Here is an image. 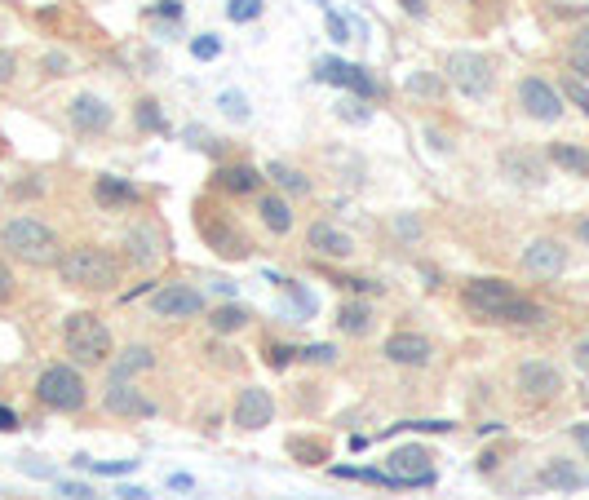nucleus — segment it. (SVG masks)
Masks as SVG:
<instances>
[{"label":"nucleus","instance_id":"f257e3e1","mask_svg":"<svg viewBox=\"0 0 589 500\" xmlns=\"http://www.w3.org/2000/svg\"><path fill=\"white\" fill-rule=\"evenodd\" d=\"M461 301L484 324H541L545 319V310L536 301L519 297L505 279H470L461 288Z\"/></svg>","mask_w":589,"mask_h":500},{"label":"nucleus","instance_id":"f03ea898","mask_svg":"<svg viewBox=\"0 0 589 500\" xmlns=\"http://www.w3.org/2000/svg\"><path fill=\"white\" fill-rule=\"evenodd\" d=\"M0 248L23 262V266H58L63 262V239L49 231L40 217H9L0 231Z\"/></svg>","mask_w":589,"mask_h":500},{"label":"nucleus","instance_id":"7ed1b4c3","mask_svg":"<svg viewBox=\"0 0 589 500\" xmlns=\"http://www.w3.org/2000/svg\"><path fill=\"white\" fill-rule=\"evenodd\" d=\"M58 279L67 288H85V293H106L120 284V262L98 248V244H75L71 253H63L58 262Z\"/></svg>","mask_w":589,"mask_h":500},{"label":"nucleus","instance_id":"20e7f679","mask_svg":"<svg viewBox=\"0 0 589 500\" xmlns=\"http://www.w3.org/2000/svg\"><path fill=\"white\" fill-rule=\"evenodd\" d=\"M63 345H67V355L75 364H111V328H106L98 315H89V310H75L67 315V324H63Z\"/></svg>","mask_w":589,"mask_h":500},{"label":"nucleus","instance_id":"39448f33","mask_svg":"<svg viewBox=\"0 0 589 500\" xmlns=\"http://www.w3.org/2000/svg\"><path fill=\"white\" fill-rule=\"evenodd\" d=\"M35 399L45 403L49 412H80L85 399H89V385H85V376L75 367L49 364L35 376Z\"/></svg>","mask_w":589,"mask_h":500},{"label":"nucleus","instance_id":"423d86ee","mask_svg":"<svg viewBox=\"0 0 589 500\" xmlns=\"http://www.w3.org/2000/svg\"><path fill=\"white\" fill-rule=\"evenodd\" d=\"M444 75H448L452 89H456V94H465V98H487V94H492V85H496V71H492V63H487L484 54H470V49H456V54H448Z\"/></svg>","mask_w":589,"mask_h":500},{"label":"nucleus","instance_id":"0eeeda50","mask_svg":"<svg viewBox=\"0 0 589 500\" xmlns=\"http://www.w3.org/2000/svg\"><path fill=\"white\" fill-rule=\"evenodd\" d=\"M519 106L527 120H541V125H554L563 120V94H558L554 85H545L541 75H527L519 80Z\"/></svg>","mask_w":589,"mask_h":500},{"label":"nucleus","instance_id":"6e6552de","mask_svg":"<svg viewBox=\"0 0 589 500\" xmlns=\"http://www.w3.org/2000/svg\"><path fill=\"white\" fill-rule=\"evenodd\" d=\"M151 310L160 319H200L205 315V293H195L191 284H165L151 293Z\"/></svg>","mask_w":589,"mask_h":500},{"label":"nucleus","instance_id":"1a4fd4ad","mask_svg":"<svg viewBox=\"0 0 589 500\" xmlns=\"http://www.w3.org/2000/svg\"><path fill=\"white\" fill-rule=\"evenodd\" d=\"M67 120H71L75 134L98 137V134H106V129L115 125V111H111V102L98 98V94H75L71 106H67Z\"/></svg>","mask_w":589,"mask_h":500},{"label":"nucleus","instance_id":"9d476101","mask_svg":"<svg viewBox=\"0 0 589 500\" xmlns=\"http://www.w3.org/2000/svg\"><path fill=\"white\" fill-rule=\"evenodd\" d=\"M519 395L527 403H550L563 395V372L545 359H527L519 364Z\"/></svg>","mask_w":589,"mask_h":500},{"label":"nucleus","instance_id":"9b49d317","mask_svg":"<svg viewBox=\"0 0 589 500\" xmlns=\"http://www.w3.org/2000/svg\"><path fill=\"white\" fill-rule=\"evenodd\" d=\"M523 270L536 275V279H558L567 270V248L558 239H550V235H541V239H532L523 248Z\"/></svg>","mask_w":589,"mask_h":500},{"label":"nucleus","instance_id":"f8f14e48","mask_svg":"<svg viewBox=\"0 0 589 500\" xmlns=\"http://www.w3.org/2000/svg\"><path fill=\"white\" fill-rule=\"evenodd\" d=\"M103 407L111 416H155V403L146 399L134 381H120V376H111L103 385Z\"/></svg>","mask_w":589,"mask_h":500},{"label":"nucleus","instance_id":"ddd939ff","mask_svg":"<svg viewBox=\"0 0 589 500\" xmlns=\"http://www.w3.org/2000/svg\"><path fill=\"white\" fill-rule=\"evenodd\" d=\"M271 416H275V399H271L262 385H244L240 399H235V425L248 434H257L271 425Z\"/></svg>","mask_w":589,"mask_h":500},{"label":"nucleus","instance_id":"4468645a","mask_svg":"<svg viewBox=\"0 0 589 500\" xmlns=\"http://www.w3.org/2000/svg\"><path fill=\"white\" fill-rule=\"evenodd\" d=\"M125 248H129V257H134V266H155V262H165V253H169V244H165V235L160 226H151V222H138V226H129L125 231Z\"/></svg>","mask_w":589,"mask_h":500},{"label":"nucleus","instance_id":"2eb2a0df","mask_svg":"<svg viewBox=\"0 0 589 500\" xmlns=\"http://www.w3.org/2000/svg\"><path fill=\"white\" fill-rule=\"evenodd\" d=\"M382 355L399 367H425L430 359H434V345H430L421 333H394V336H385Z\"/></svg>","mask_w":589,"mask_h":500},{"label":"nucleus","instance_id":"dca6fc26","mask_svg":"<svg viewBox=\"0 0 589 500\" xmlns=\"http://www.w3.org/2000/svg\"><path fill=\"white\" fill-rule=\"evenodd\" d=\"M306 244H311L319 257H328V262H350L354 257V239L342 226H333V222H311Z\"/></svg>","mask_w":589,"mask_h":500},{"label":"nucleus","instance_id":"f3484780","mask_svg":"<svg viewBox=\"0 0 589 500\" xmlns=\"http://www.w3.org/2000/svg\"><path fill=\"white\" fill-rule=\"evenodd\" d=\"M430 452L425 447H399V452H390L385 456V469L390 474H399V478H408L413 487H421V483H434V469H430Z\"/></svg>","mask_w":589,"mask_h":500},{"label":"nucleus","instance_id":"a211bd4d","mask_svg":"<svg viewBox=\"0 0 589 500\" xmlns=\"http://www.w3.org/2000/svg\"><path fill=\"white\" fill-rule=\"evenodd\" d=\"M94 200H98V208H103V213H125V208H138L142 195H138V186H134V182L103 173V177L94 182Z\"/></svg>","mask_w":589,"mask_h":500},{"label":"nucleus","instance_id":"6ab92c4d","mask_svg":"<svg viewBox=\"0 0 589 500\" xmlns=\"http://www.w3.org/2000/svg\"><path fill=\"white\" fill-rule=\"evenodd\" d=\"M536 478H541V487H550V492H581V487L589 483L585 474H581V469L572 465V461H563V456H554V461H545Z\"/></svg>","mask_w":589,"mask_h":500},{"label":"nucleus","instance_id":"aec40b11","mask_svg":"<svg viewBox=\"0 0 589 500\" xmlns=\"http://www.w3.org/2000/svg\"><path fill=\"white\" fill-rule=\"evenodd\" d=\"M155 367V350L151 345H125L120 355H111V376H120V381H129V376H138V372H151Z\"/></svg>","mask_w":589,"mask_h":500},{"label":"nucleus","instance_id":"412c9836","mask_svg":"<svg viewBox=\"0 0 589 500\" xmlns=\"http://www.w3.org/2000/svg\"><path fill=\"white\" fill-rule=\"evenodd\" d=\"M200 231H205V239L222 253V257H248V239L244 235H235L226 222H213V217H200Z\"/></svg>","mask_w":589,"mask_h":500},{"label":"nucleus","instance_id":"4be33fe9","mask_svg":"<svg viewBox=\"0 0 589 500\" xmlns=\"http://www.w3.org/2000/svg\"><path fill=\"white\" fill-rule=\"evenodd\" d=\"M501 168H505V177H514L519 186H541V182H545V165H541L536 155H527V151H510V155L501 160Z\"/></svg>","mask_w":589,"mask_h":500},{"label":"nucleus","instance_id":"5701e85b","mask_svg":"<svg viewBox=\"0 0 589 500\" xmlns=\"http://www.w3.org/2000/svg\"><path fill=\"white\" fill-rule=\"evenodd\" d=\"M337 328L346 336H368L373 333V305H364V301H346L342 310H337Z\"/></svg>","mask_w":589,"mask_h":500},{"label":"nucleus","instance_id":"b1692460","mask_svg":"<svg viewBox=\"0 0 589 500\" xmlns=\"http://www.w3.org/2000/svg\"><path fill=\"white\" fill-rule=\"evenodd\" d=\"M257 213H262L266 231H275V235L293 231V208H288V200H279V195H262V200H257Z\"/></svg>","mask_w":589,"mask_h":500},{"label":"nucleus","instance_id":"393cba45","mask_svg":"<svg viewBox=\"0 0 589 500\" xmlns=\"http://www.w3.org/2000/svg\"><path fill=\"white\" fill-rule=\"evenodd\" d=\"M550 160H554L563 173H576V177H585L589 173V151L572 146V142H554V146H550Z\"/></svg>","mask_w":589,"mask_h":500},{"label":"nucleus","instance_id":"a878e982","mask_svg":"<svg viewBox=\"0 0 589 500\" xmlns=\"http://www.w3.org/2000/svg\"><path fill=\"white\" fill-rule=\"evenodd\" d=\"M266 177H275L279 186H284V191H288V195H311L314 186H311V177H306V173H302V168H293V165H271L266 168Z\"/></svg>","mask_w":589,"mask_h":500},{"label":"nucleus","instance_id":"bb28decb","mask_svg":"<svg viewBox=\"0 0 589 500\" xmlns=\"http://www.w3.org/2000/svg\"><path fill=\"white\" fill-rule=\"evenodd\" d=\"M248 324V310L244 305H222V310H208V328L213 333H240Z\"/></svg>","mask_w":589,"mask_h":500},{"label":"nucleus","instance_id":"cd10ccee","mask_svg":"<svg viewBox=\"0 0 589 500\" xmlns=\"http://www.w3.org/2000/svg\"><path fill=\"white\" fill-rule=\"evenodd\" d=\"M217 177H222V186H226V191H240V195H248V191H257V182H262V177H257V168H248V165H231V168H222Z\"/></svg>","mask_w":589,"mask_h":500},{"label":"nucleus","instance_id":"c85d7f7f","mask_svg":"<svg viewBox=\"0 0 589 500\" xmlns=\"http://www.w3.org/2000/svg\"><path fill=\"white\" fill-rule=\"evenodd\" d=\"M408 94L439 102V98H444V80H439V75H430V71H416V75H408Z\"/></svg>","mask_w":589,"mask_h":500},{"label":"nucleus","instance_id":"c756f323","mask_svg":"<svg viewBox=\"0 0 589 500\" xmlns=\"http://www.w3.org/2000/svg\"><path fill=\"white\" fill-rule=\"evenodd\" d=\"M572 75L589 80V27H581L572 35Z\"/></svg>","mask_w":589,"mask_h":500},{"label":"nucleus","instance_id":"7c9ffc66","mask_svg":"<svg viewBox=\"0 0 589 500\" xmlns=\"http://www.w3.org/2000/svg\"><path fill=\"white\" fill-rule=\"evenodd\" d=\"M134 120H138L142 129H151V134H160V129H165V115H160V102H151V98H142L138 106H134Z\"/></svg>","mask_w":589,"mask_h":500},{"label":"nucleus","instance_id":"2f4dec72","mask_svg":"<svg viewBox=\"0 0 589 500\" xmlns=\"http://www.w3.org/2000/svg\"><path fill=\"white\" fill-rule=\"evenodd\" d=\"M217 106H222L226 120H248V98H244L240 89H226V94L217 98Z\"/></svg>","mask_w":589,"mask_h":500},{"label":"nucleus","instance_id":"473e14b6","mask_svg":"<svg viewBox=\"0 0 589 500\" xmlns=\"http://www.w3.org/2000/svg\"><path fill=\"white\" fill-rule=\"evenodd\" d=\"M346 89H354L359 98H377V94H382V85H377V80H373V75H368V71H364V67H350Z\"/></svg>","mask_w":589,"mask_h":500},{"label":"nucleus","instance_id":"72a5a7b5","mask_svg":"<svg viewBox=\"0 0 589 500\" xmlns=\"http://www.w3.org/2000/svg\"><path fill=\"white\" fill-rule=\"evenodd\" d=\"M314 75H319V80H328V85H346L350 67H346V63H337V58H319V63H314Z\"/></svg>","mask_w":589,"mask_h":500},{"label":"nucleus","instance_id":"f704fd0d","mask_svg":"<svg viewBox=\"0 0 589 500\" xmlns=\"http://www.w3.org/2000/svg\"><path fill=\"white\" fill-rule=\"evenodd\" d=\"M563 98H572L589 115V89L581 85V75H567V80H563Z\"/></svg>","mask_w":589,"mask_h":500},{"label":"nucleus","instance_id":"c9c22d12","mask_svg":"<svg viewBox=\"0 0 589 500\" xmlns=\"http://www.w3.org/2000/svg\"><path fill=\"white\" fill-rule=\"evenodd\" d=\"M226 14H231V23H248V18H257V14H262V0H231V5H226Z\"/></svg>","mask_w":589,"mask_h":500},{"label":"nucleus","instance_id":"e433bc0d","mask_svg":"<svg viewBox=\"0 0 589 500\" xmlns=\"http://www.w3.org/2000/svg\"><path fill=\"white\" fill-rule=\"evenodd\" d=\"M40 71H45V75H67L71 58L63 54V49H54V54H45V58H40Z\"/></svg>","mask_w":589,"mask_h":500},{"label":"nucleus","instance_id":"4c0bfd02","mask_svg":"<svg viewBox=\"0 0 589 500\" xmlns=\"http://www.w3.org/2000/svg\"><path fill=\"white\" fill-rule=\"evenodd\" d=\"M293 456H306V461H302V465H319V461H324V443H302V438H293Z\"/></svg>","mask_w":589,"mask_h":500},{"label":"nucleus","instance_id":"58836bf2","mask_svg":"<svg viewBox=\"0 0 589 500\" xmlns=\"http://www.w3.org/2000/svg\"><path fill=\"white\" fill-rule=\"evenodd\" d=\"M191 54H195L200 63H205V58H217V54H222V40H217V35H200V40L191 45Z\"/></svg>","mask_w":589,"mask_h":500},{"label":"nucleus","instance_id":"ea45409f","mask_svg":"<svg viewBox=\"0 0 589 500\" xmlns=\"http://www.w3.org/2000/svg\"><path fill=\"white\" fill-rule=\"evenodd\" d=\"M80 465H89L94 474H129L138 461H106V465H103V461H85V456H80Z\"/></svg>","mask_w":589,"mask_h":500},{"label":"nucleus","instance_id":"a19ab883","mask_svg":"<svg viewBox=\"0 0 589 500\" xmlns=\"http://www.w3.org/2000/svg\"><path fill=\"white\" fill-rule=\"evenodd\" d=\"M293 359H297V350H293V345H271V350H266V364L275 367V372H279V367H288Z\"/></svg>","mask_w":589,"mask_h":500},{"label":"nucleus","instance_id":"79ce46f5","mask_svg":"<svg viewBox=\"0 0 589 500\" xmlns=\"http://www.w3.org/2000/svg\"><path fill=\"white\" fill-rule=\"evenodd\" d=\"M14 75H18V58H14L9 49H0V89L14 85Z\"/></svg>","mask_w":589,"mask_h":500},{"label":"nucleus","instance_id":"37998d69","mask_svg":"<svg viewBox=\"0 0 589 500\" xmlns=\"http://www.w3.org/2000/svg\"><path fill=\"white\" fill-rule=\"evenodd\" d=\"M302 359H311V364H333V359H337V350H333V345H306V350H302Z\"/></svg>","mask_w":589,"mask_h":500},{"label":"nucleus","instance_id":"c03bdc74","mask_svg":"<svg viewBox=\"0 0 589 500\" xmlns=\"http://www.w3.org/2000/svg\"><path fill=\"white\" fill-rule=\"evenodd\" d=\"M58 492H63L67 500H94V487H85V483H67V478L58 483Z\"/></svg>","mask_w":589,"mask_h":500},{"label":"nucleus","instance_id":"a18cd8bd","mask_svg":"<svg viewBox=\"0 0 589 500\" xmlns=\"http://www.w3.org/2000/svg\"><path fill=\"white\" fill-rule=\"evenodd\" d=\"M572 364H576V367H581V372L589 376V336H581V341L572 345Z\"/></svg>","mask_w":589,"mask_h":500},{"label":"nucleus","instance_id":"49530a36","mask_svg":"<svg viewBox=\"0 0 589 500\" xmlns=\"http://www.w3.org/2000/svg\"><path fill=\"white\" fill-rule=\"evenodd\" d=\"M14 284H18V279H14V270H9L5 262H0V305H5V301L14 297Z\"/></svg>","mask_w":589,"mask_h":500},{"label":"nucleus","instance_id":"de8ad7c7","mask_svg":"<svg viewBox=\"0 0 589 500\" xmlns=\"http://www.w3.org/2000/svg\"><path fill=\"white\" fill-rule=\"evenodd\" d=\"M328 35H333L337 45H342V40H350V35H346V23H342L337 14H328Z\"/></svg>","mask_w":589,"mask_h":500},{"label":"nucleus","instance_id":"09e8293b","mask_svg":"<svg viewBox=\"0 0 589 500\" xmlns=\"http://www.w3.org/2000/svg\"><path fill=\"white\" fill-rule=\"evenodd\" d=\"M14 430H18V416H14V412L0 403V434H14Z\"/></svg>","mask_w":589,"mask_h":500},{"label":"nucleus","instance_id":"8fccbe9b","mask_svg":"<svg viewBox=\"0 0 589 500\" xmlns=\"http://www.w3.org/2000/svg\"><path fill=\"white\" fill-rule=\"evenodd\" d=\"M169 487H177V492H191V487H195V478H191V474H169Z\"/></svg>","mask_w":589,"mask_h":500},{"label":"nucleus","instance_id":"3c124183","mask_svg":"<svg viewBox=\"0 0 589 500\" xmlns=\"http://www.w3.org/2000/svg\"><path fill=\"white\" fill-rule=\"evenodd\" d=\"M572 438L585 447V456H589V421H581V425H572Z\"/></svg>","mask_w":589,"mask_h":500},{"label":"nucleus","instance_id":"603ef678","mask_svg":"<svg viewBox=\"0 0 589 500\" xmlns=\"http://www.w3.org/2000/svg\"><path fill=\"white\" fill-rule=\"evenodd\" d=\"M394 231H399V235H421V226H416L413 217H399V222H394Z\"/></svg>","mask_w":589,"mask_h":500},{"label":"nucleus","instance_id":"864d4df0","mask_svg":"<svg viewBox=\"0 0 589 500\" xmlns=\"http://www.w3.org/2000/svg\"><path fill=\"white\" fill-rule=\"evenodd\" d=\"M115 496H120V500H146V492H142V487H120Z\"/></svg>","mask_w":589,"mask_h":500},{"label":"nucleus","instance_id":"5fc2aeb1","mask_svg":"<svg viewBox=\"0 0 589 500\" xmlns=\"http://www.w3.org/2000/svg\"><path fill=\"white\" fill-rule=\"evenodd\" d=\"M155 14H165V18H182V5H177V0H169V5H160Z\"/></svg>","mask_w":589,"mask_h":500},{"label":"nucleus","instance_id":"6e6d98bb","mask_svg":"<svg viewBox=\"0 0 589 500\" xmlns=\"http://www.w3.org/2000/svg\"><path fill=\"white\" fill-rule=\"evenodd\" d=\"M576 239L589 248V217H581V222H576Z\"/></svg>","mask_w":589,"mask_h":500},{"label":"nucleus","instance_id":"4d7b16f0","mask_svg":"<svg viewBox=\"0 0 589 500\" xmlns=\"http://www.w3.org/2000/svg\"><path fill=\"white\" fill-rule=\"evenodd\" d=\"M404 9L408 14H425V0H404Z\"/></svg>","mask_w":589,"mask_h":500}]
</instances>
